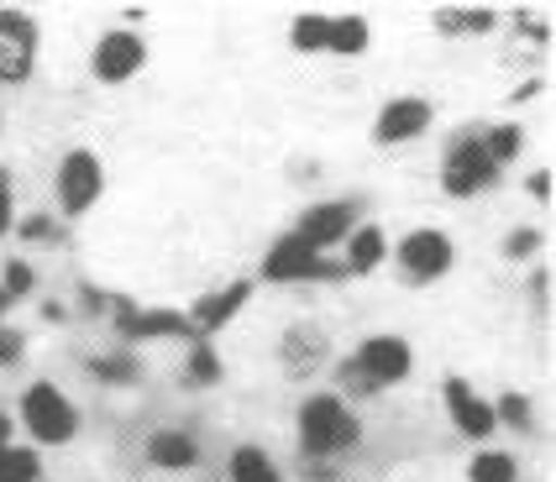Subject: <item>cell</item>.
<instances>
[{
	"label": "cell",
	"mask_w": 556,
	"mask_h": 482,
	"mask_svg": "<svg viewBox=\"0 0 556 482\" xmlns=\"http://www.w3.org/2000/svg\"><path fill=\"white\" fill-rule=\"evenodd\" d=\"M231 482H283V472L263 446H237L231 452Z\"/></svg>",
	"instance_id": "cell-16"
},
{
	"label": "cell",
	"mask_w": 556,
	"mask_h": 482,
	"mask_svg": "<svg viewBox=\"0 0 556 482\" xmlns=\"http://www.w3.org/2000/svg\"><path fill=\"white\" fill-rule=\"evenodd\" d=\"M148 59V42L137 37V31H105L100 37V48H94V79H105V85H126L137 68Z\"/></svg>",
	"instance_id": "cell-9"
},
{
	"label": "cell",
	"mask_w": 556,
	"mask_h": 482,
	"mask_svg": "<svg viewBox=\"0 0 556 482\" xmlns=\"http://www.w3.org/2000/svg\"><path fill=\"white\" fill-rule=\"evenodd\" d=\"M400 268L409 272V278H441V272L452 268V241L441 237V231H409V237L400 241Z\"/></svg>",
	"instance_id": "cell-11"
},
{
	"label": "cell",
	"mask_w": 556,
	"mask_h": 482,
	"mask_svg": "<svg viewBox=\"0 0 556 482\" xmlns=\"http://www.w3.org/2000/svg\"><path fill=\"white\" fill-rule=\"evenodd\" d=\"M5 435H11V420H5V415H0V446H5Z\"/></svg>",
	"instance_id": "cell-31"
},
{
	"label": "cell",
	"mask_w": 556,
	"mask_h": 482,
	"mask_svg": "<svg viewBox=\"0 0 556 482\" xmlns=\"http://www.w3.org/2000/svg\"><path fill=\"white\" fill-rule=\"evenodd\" d=\"M294 424H300V446H305L309 456H337V452H346V446H357V435H363L357 415L346 409V398H337V393L305 398Z\"/></svg>",
	"instance_id": "cell-1"
},
{
	"label": "cell",
	"mask_w": 556,
	"mask_h": 482,
	"mask_svg": "<svg viewBox=\"0 0 556 482\" xmlns=\"http://www.w3.org/2000/svg\"><path fill=\"white\" fill-rule=\"evenodd\" d=\"M37 63V27L22 11H0V85H22L31 79Z\"/></svg>",
	"instance_id": "cell-4"
},
{
	"label": "cell",
	"mask_w": 556,
	"mask_h": 482,
	"mask_svg": "<svg viewBox=\"0 0 556 482\" xmlns=\"http://www.w3.org/2000/svg\"><path fill=\"white\" fill-rule=\"evenodd\" d=\"M11 231V179H5V168H0V237Z\"/></svg>",
	"instance_id": "cell-27"
},
{
	"label": "cell",
	"mask_w": 556,
	"mask_h": 482,
	"mask_svg": "<svg viewBox=\"0 0 556 482\" xmlns=\"http://www.w3.org/2000/svg\"><path fill=\"white\" fill-rule=\"evenodd\" d=\"M148 461L163 467V472H185V467H194V441L179 435V430H157L148 441Z\"/></svg>",
	"instance_id": "cell-15"
},
{
	"label": "cell",
	"mask_w": 556,
	"mask_h": 482,
	"mask_svg": "<svg viewBox=\"0 0 556 482\" xmlns=\"http://www.w3.org/2000/svg\"><path fill=\"white\" fill-rule=\"evenodd\" d=\"M483 152L494 157V168H504V163L520 152V126H494V131H483Z\"/></svg>",
	"instance_id": "cell-22"
},
{
	"label": "cell",
	"mask_w": 556,
	"mask_h": 482,
	"mask_svg": "<svg viewBox=\"0 0 556 482\" xmlns=\"http://www.w3.org/2000/svg\"><path fill=\"white\" fill-rule=\"evenodd\" d=\"M467 482H520V461L509 452H478L467 467Z\"/></svg>",
	"instance_id": "cell-18"
},
{
	"label": "cell",
	"mask_w": 556,
	"mask_h": 482,
	"mask_svg": "<svg viewBox=\"0 0 556 482\" xmlns=\"http://www.w3.org/2000/svg\"><path fill=\"white\" fill-rule=\"evenodd\" d=\"M16 357H22V335L0 331V362H16Z\"/></svg>",
	"instance_id": "cell-28"
},
{
	"label": "cell",
	"mask_w": 556,
	"mask_h": 482,
	"mask_svg": "<svg viewBox=\"0 0 556 482\" xmlns=\"http://www.w3.org/2000/svg\"><path fill=\"white\" fill-rule=\"evenodd\" d=\"M446 194H478V189H489V183L498 179V168H494V157L483 152V137H463L457 148L446 152Z\"/></svg>",
	"instance_id": "cell-6"
},
{
	"label": "cell",
	"mask_w": 556,
	"mask_h": 482,
	"mask_svg": "<svg viewBox=\"0 0 556 482\" xmlns=\"http://www.w3.org/2000/svg\"><path fill=\"white\" fill-rule=\"evenodd\" d=\"M441 27H452V31H489V27H494V16H489V11H467V16H441Z\"/></svg>",
	"instance_id": "cell-25"
},
{
	"label": "cell",
	"mask_w": 556,
	"mask_h": 482,
	"mask_svg": "<svg viewBox=\"0 0 556 482\" xmlns=\"http://www.w3.org/2000/svg\"><path fill=\"white\" fill-rule=\"evenodd\" d=\"M189 378H194V383H216V378H220V357L211 352V341H194V357H189Z\"/></svg>",
	"instance_id": "cell-23"
},
{
	"label": "cell",
	"mask_w": 556,
	"mask_h": 482,
	"mask_svg": "<svg viewBox=\"0 0 556 482\" xmlns=\"http://www.w3.org/2000/svg\"><path fill=\"white\" fill-rule=\"evenodd\" d=\"M22 424H27L31 441H42V446H68L74 430H79V415H74V404L53 383H31L22 393Z\"/></svg>",
	"instance_id": "cell-2"
},
{
	"label": "cell",
	"mask_w": 556,
	"mask_h": 482,
	"mask_svg": "<svg viewBox=\"0 0 556 482\" xmlns=\"http://www.w3.org/2000/svg\"><path fill=\"white\" fill-rule=\"evenodd\" d=\"M326 272H331V263L309 241L294 237V231L278 237L274 252L263 257V278H274V283H305V278H326Z\"/></svg>",
	"instance_id": "cell-7"
},
{
	"label": "cell",
	"mask_w": 556,
	"mask_h": 482,
	"mask_svg": "<svg viewBox=\"0 0 556 482\" xmlns=\"http://www.w3.org/2000/svg\"><path fill=\"white\" fill-rule=\"evenodd\" d=\"M352 367L363 372L368 389H394V383H404V372H409V346H404L400 335H368L357 346Z\"/></svg>",
	"instance_id": "cell-5"
},
{
	"label": "cell",
	"mask_w": 556,
	"mask_h": 482,
	"mask_svg": "<svg viewBox=\"0 0 556 482\" xmlns=\"http://www.w3.org/2000/svg\"><path fill=\"white\" fill-rule=\"evenodd\" d=\"M383 257H389V237L378 226H357L346 237V272H372Z\"/></svg>",
	"instance_id": "cell-14"
},
{
	"label": "cell",
	"mask_w": 556,
	"mask_h": 482,
	"mask_svg": "<svg viewBox=\"0 0 556 482\" xmlns=\"http://www.w3.org/2000/svg\"><path fill=\"white\" fill-rule=\"evenodd\" d=\"M122 331L137 341V335H185L189 320L185 315H168V309H153V315H131V320H122Z\"/></svg>",
	"instance_id": "cell-19"
},
{
	"label": "cell",
	"mask_w": 556,
	"mask_h": 482,
	"mask_svg": "<svg viewBox=\"0 0 556 482\" xmlns=\"http://www.w3.org/2000/svg\"><path fill=\"white\" fill-rule=\"evenodd\" d=\"M352 205L346 200H326V205H309L305 215H300V226H294V237L309 241L315 252H326V246H337V241L352 237Z\"/></svg>",
	"instance_id": "cell-10"
},
{
	"label": "cell",
	"mask_w": 556,
	"mask_h": 482,
	"mask_svg": "<svg viewBox=\"0 0 556 482\" xmlns=\"http://www.w3.org/2000/svg\"><path fill=\"white\" fill-rule=\"evenodd\" d=\"M535 246H541V237H535V231H520V237L509 241V257H526V252H535Z\"/></svg>",
	"instance_id": "cell-29"
},
{
	"label": "cell",
	"mask_w": 556,
	"mask_h": 482,
	"mask_svg": "<svg viewBox=\"0 0 556 482\" xmlns=\"http://www.w3.org/2000/svg\"><path fill=\"white\" fill-rule=\"evenodd\" d=\"M0 289H5V300L27 294V289H31V272L22 268V263H11V268H5V283H0Z\"/></svg>",
	"instance_id": "cell-26"
},
{
	"label": "cell",
	"mask_w": 556,
	"mask_h": 482,
	"mask_svg": "<svg viewBox=\"0 0 556 482\" xmlns=\"http://www.w3.org/2000/svg\"><path fill=\"white\" fill-rule=\"evenodd\" d=\"M100 189H105V168H100V157L90 148H74L63 157L59 168V205L63 215H85L100 200Z\"/></svg>",
	"instance_id": "cell-3"
},
{
	"label": "cell",
	"mask_w": 556,
	"mask_h": 482,
	"mask_svg": "<svg viewBox=\"0 0 556 482\" xmlns=\"http://www.w3.org/2000/svg\"><path fill=\"white\" fill-rule=\"evenodd\" d=\"M368 48V22L363 16H331V27H326V53H363Z\"/></svg>",
	"instance_id": "cell-17"
},
{
	"label": "cell",
	"mask_w": 556,
	"mask_h": 482,
	"mask_svg": "<svg viewBox=\"0 0 556 482\" xmlns=\"http://www.w3.org/2000/svg\"><path fill=\"white\" fill-rule=\"evenodd\" d=\"M248 294H252L248 283H231L226 294H211V300L194 304V326L205 331L200 341H211V331H220V326H226V320H231V315L242 309V300H248Z\"/></svg>",
	"instance_id": "cell-13"
},
{
	"label": "cell",
	"mask_w": 556,
	"mask_h": 482,
	"mask_svg": "<svg viewBox=\"0 0 556 482\" xmlns=\"http://www.w3.org/2000/svg\"><path fill=\"white\" fill-rule=\"evenodd\" d=\"M446 409H452V424L463 430V435H472V441H483L489 430H494V404H483L478 393L467 389L463 378H446Z\"/></svg>",
	"instance_id": "cell-12"
},
{
	"label": "cell",
	"mask_w": 556,
	"mask_h": 482,
	"mask_svg": "<svg viewBox=\"0 0 556 482\" xmlns=\"http://www.w3.org/2000/svg\"><path fill=\"white\" fill-rule=\"evenodd\" d=\"M426 126H431V105H426L420 94H400V100H389V105L378 111V120H372V142L400 148V142H415Z\"/></svg>",
	"instance_id": "cell-8"
},
{
	"label": "cell",
	"mask_w": 556,
	"mask_h": 482,
	"mask_svg": "<svg viewBox=\"0 0 556 482\" xmlns=\"http://www.w3.org/2000/svg\"><path fill=\"white\" fill-rule=\"evenodd\" d=\"M326 27H331V16H300L294 31H289V42H294L300 53H320V48H326Z\"/></svg>",
	"instance_id": "cell-21"
},
{
	"label": "cell",
	"mask_w": 556,
	"mask_h": 482,
	"mask_svg": "<svg viewBox=\"0 0 556 482\" xmlns=\"http://www.w3.org/2000/svg\"><path fill=\"white\" fill-rule=\"evenodd\" d=\"M0 482H37V452L0 446Z\"/></svg>",
	"instance_id": "cell-20"
},
{
	"label": "cell",
	"mask_w": 556,
	"mask_h": 482,
	"mask_svg": "<svg viewBox=\"0 0 556 482\" xmlns=\"http://www.w3.org/2000/svg\"><path fill=\"white\" fill-rule=\"evenodd\" d=\"M530 194H535V200H552V174H535V179H530Z\"/></svg>",
	"instance_id": "cell-30"
},
{
	"label": "cell",
	"mask_w": 556,
	"mask_h": 482,
	"mask_svg": "<svg viewBox=\"0 0 556 482\" xmlns=\"http://www.w3.org/2000/svg\"><path fill=\"white\" fill-rule=\"evenodd\" d=\"M494 420H509L515 430H530V409H526V398H520V393H509V398H504V404L494 409Z\"/></svg>",
	"instance_id": "cell-24"
},
{
	"label": "cell",
	"mask_w": 556,
	"mask_h": 482,
	"mask_svg": "<svg viewBox=\"0 0 556 482\" xmlns=\"http://www.w3.org/2000/svg\"><path fill=\"white\" fill-rule=\"evenodd\" d=\"M5 304H11V300H5V289H0V315H5Z\"/></svg>",
	"instance_id": "cell-32"
}]
</instances>
